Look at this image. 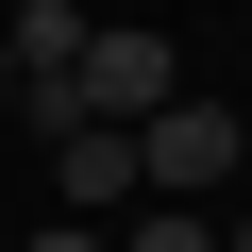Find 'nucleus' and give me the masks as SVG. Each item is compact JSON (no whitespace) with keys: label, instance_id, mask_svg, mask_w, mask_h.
Segmentation results:
<instances>
[{"label":"nucleus","instance_id":"1","mask_svg":"<svg viewBox=\"0 0 252 252\" xmlns=\"http://www.w3.org/2000/svg\"><path fill=\"white\" fill-rule=\"evenodd\" d=\"M235 168H252L235 101H202V84H185V101H152V118H135V202H219Z\"/></svg>","mask_w":252,"mask_h":252},{"label":"nucleus","instance_id":"8","mask_svg":"<svg viewBox=\"0 0 252 252\" xmlns=\"http://www.w3.org/2000/svg\"><path fill=\"white\" fill-rule=\"evenodd\" d=\"M0 101H17V34H0Z\"/></svg>","mask_w":252,"mask_h":252},{"label":"nucleus","instance_id":"2","mask_svg":"<svg viewBox=\"0 0 252 252\" xmlns=\"http://www.w3.org/2000/svg\"><path fill=\"white\" fill-rule=\"evenodd\" d=\"M67 84H84V118H152V101H185V67H168V34H152V17H101Z\"/></svg>","mask_w":252,"mask_h":252},{"label":"nucleus","instance_id":"6","mask_svg":"<svg viewBox=\"0 0 252 252\" xmlns=\"http://www.w3.org/2000/svg\"><path fill=\"white\" fill-rule=\"evenodd\" d=\"M34 252H118V235H101V219H51V235H34Z\"/></svg>","mask_w":252,"mask_h":252},{"label":"nucleus","instance_id":"3","mask_svg":"<svg viewBox=\"0 0 252 252\" xmlns=\"http://www.w3.org/2000/svg\"><path fill=\"white\" fill-rule=\"evenodd\" d=\"M51 185H67V219H118L135 202V118H67L51 135Z\"/></svg>","mask_w":252,"mask_h":252},{"label":"nucleus","instance_id":"5","mask_svg":"<svg viewBox=\"0 0 252 252\" xmlns=\"http://www.w3.org/2000/svg\"><path fill=\"white\" fill-rule=\"evenodd\" d=\"M135 252H219V219L202 202H135Z\"/></svg>","mask_w":252,"mask_h":252},{"label":"nucleus","instance_id":"4","mask_svg":"<svg viewBox=\"0 0 252 252\" xmlns=\"http://www.w3.org/2000/svg\"><path fill=\"white\" fill-rule=\"evenodd\" d=\"M0 34H17V84H67L101 17H84V0H17V17H0Z\"/></svg>","mask_w":252,"mask_h":252},{"label":"nucleus","instance_id":"7","mask_svg":"<svg viewBox=\"0 0 252 252\" xmlns=\"http://www.w3.org/2000/svg\"><path fill=\"white\" fill-rule=\"evenodd\" d=\"M219 252H252V185H235V219H219Z\"/></svg>","mask_w":252,"mask_h":252}]
</instances>
